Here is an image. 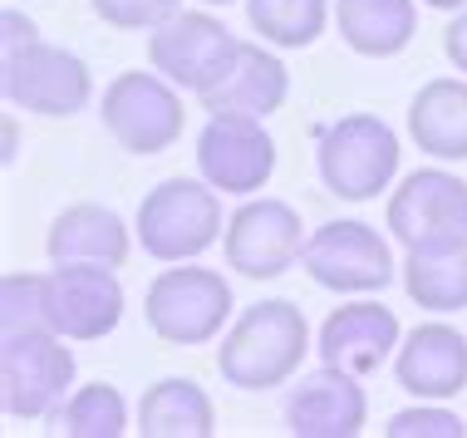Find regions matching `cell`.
Here are the masks:
<instances>
[{"label": "cell", "mask_w": 467, "mask_h": 438, "mask_svg": "<svg viewBox=\"0 0 467 438\" xmlns=\"http://www.w3.org/2000/svg\"><path fill=\"white\" fill-rule=\"evenodd\" d=\"M300 266H306V276L315 286L339 291V296H379L399 276L389 242L379 236V227H369V222H359V217L320 222V227L306 236Z\"/></svg>", "instance_id": "52a82bcc"}, {"label": "cell", "mask_w": 467, "mask_h": 438, "mask_svg": "<svg viewBox=\"0 0 467 438\" xmlns=\"http://www.w3.org/2000/svg\"><path fill=\"white\" fill-rule=\"evenodd\" d=\"M285 99H290V69L281 65V55L266 49V40H261V45L242 40V45H236L232 69L222 74V84L202 94V109H207V114L271 119V114H281V109H285Z\"/></svg>", "instance_id": "ac0fdd59"}, {"label": "cell", "mask_w": 467, "mask_h": 438, "mask_svg": "<svg viewBox=\"0 0 467 438\" xmlns=\"http://www.w3.org/2000/svg\"><path fill=\"white\" fill-rule=\"evenodd\" d=\"M423 5H433V10H462L467 0H423Z\"/></svg>", "instance_id": "f546056e"}, {"label": "cell", "mask_w": 467, "mask_h": 438, "mask_svg": "<svg viewBox=\"0 0 467 438\" xmlns=\"http://www.w3.org/2000/svg\"><path fill=\"white\" fill-rule=\"evenodd\" d=\"M399 340H403V325L394 310L374 296H355L325 316L320 335H315V355H320V365H339L349 374H374L379 365L394 360Z\"/></svg>", "instance_id": "5bb4252c"}, {"label": "cell", "mask_w": 467, "mask_h": 438, "mask_svg": "<svg viewBox=\"0 0 467 438\" xmlns=\"http://www.w3.org/2000/svg\"><path fill=\"white\" fill-rule=\"evenodd\" d=\"M384 227L403 252H433V246L467 242V182L443 162L409 172L384 207Z\"/></svg>", "instance_id": "ba28073f"}, {"label": "cell", "mask_w": 467, "mask_h": 438, "mask_svg": "<svg viewBox=\"0 0 467 438\" xmlns=\"http://www.w3.org/2000/svg\"><path fill=\"white\" fill-rule=\"evenodd\" d=\"M89 5L113 30H153L168 16H178L182 0H89Z\"/></svg>", "instance_id": "4316f807"}, {"label": "cell", "mask_w": 467, "mask_h": 438, "mask_svg": "<svg viewBox=\"0 0 467 438\" xmlns=\"http://www.w3.org/2000/svg\"><path fill=\"white\" fill-rule=\"evenodd\" d=\"M443 55L458 65V74H467V5L452 10V25L443 30Z\"/></svg>", "instance_id": "f1b7e54d"}, {"label": "cell", "mask_w": 467, "mask_h": 438, "mask_svg": "<svg viewBox=\"0 0 467 438\" xmlns=\"http://www.w3.org/2000/svg\"><path fill=\"white\" fill-rule=\"evenodd\" d=\"M0 94L10 109H25V114L69 119L89 109L94 74L74 49L35 40L16 55H0Z\"/></svg>", "instance_id": "9c48e42d"}, {"label": "cell", "mask_w": 467, "mask_h": 438, "mask_svg": "<svg viewBox=\"0 0 467 438\" xmlns=\"http://www.w3.org/2000/svg\"><path fill=\"white\" fill-rule=\"evenodd\" d=\"M310 355V325L306 310L285 296L256 300L226 325L222 349H217V374L232 390L266 394L281 390L300 374V360Z\"/></svg>", "instance_id": "6da1fadb"}, {"label": "cell", "mask_w": 467, "mask_h": 438, "mask_svg": "<svg viewBox=\"0 0 467 438\" xmlns=\"http://www.w3.org/2000/svg\"><path fill=\"white\" fill-rule=\"evenodd\" d=\"M409 139L433 162L467 158V74L428 79L409 99Z\"/></svg>", "instance_id": "d6986e66"}, {"label": "cell", "mask_w": 467, "mask_h": 438, "mask_svg": "<svg viewBox=\"0 0 467 438\" xmlns=\"http://www.w3.org/2000/svg\"><path fill=\"white\" fill-rule=\"evenodd\" d=\"M384 433L389 438H462L467 423L462 414L448 409V399H419L413 409H399Z\"/></svg>", "instance_id": "484cf974"}, {"label": "cell", "mask_w": 467, "mask_h": 438, "mask_svg": "<svg viewBox=\"0 0 467 438\" xmlns=\"http://www.w3.org/2000/svg\"><path fill=\"white\" fill-rule=\"evenodd\" d=\"M49 433L65 438H123L129 433V404L113 384H84L49 414Z\"/></svg>", "instance_id": "cb8c5ba5"}, {"label": "cell", "mask_w": 467, "mask_h": 438, "mask_svg": "<svg viewBox=\"0 0 467 438\" xmlns=\"http://www.w3.org/2000/svg\"><path fill=\"white\" fill-rule=\"evenodd\" d=\"M394 380L413 399H458L467 390V335L448 320H423L394 349Z\"/></svg>", "instance_id": "2e32d148"}, {"label": "cell", "mask_w": 467, "mask_h": 438, "mask_svg": "<svg viewBox=\"0 0 467 438\" xmlns=\"http://www.w3.org/2000/svg\"><path fill=\"white\" fill-rule=\"evenodd\" d=\"M133 236L138 232H129V222H123L113 207L74 203L49 222L45 252H49L55 266H113L119 271L133 252Z\"/></svg>", "instance_id": "e0dca14e"}, {"label": "cell", "mask_w": 467, "mask_h": 438, "mask_svg": "<svg viewBox=\"0 0 467 438\" xmlns=\"http://www.w3.org/2000/svg\"><path fill=\"white\" fill-rule=\"evenodd\" d=\"M45 320L65 340H104L123 320V286L113 266H55L45 276Z\"/></svg>", "instance_id": "4fadbf2b"}, {"label": "cell", "mask_w": 467, "mask_h": 438, "mask_svg": "<svg viewBox=\"0 0 467 438\" xmlns=\"http://www.w3.org/2000/svg\"><path fill=\"white\" fill-rule=\"evenodd\" d=\"M45 320V276L35 271H5L0 281V335L10 330H35Z\"/></svg>", "instance_id": "d4e9b609"}, {"label": "cell", "mask_w": 467, "mask_h": 438, "mask_svg": "<svg viewBox=\"0 0 467 438\" xmlns=\"http://www.w3.org/2000/svg\"><path fill=\"white\" fill-rule=\"evenodd\" d=\"M202 5H232V0H202Z\"/></svg>", "instance_id": "4dcf8cb0"}, {"label": "cell", "mask_w": 467, "mask_h": 438, "mask_svg": "<svg viewBox=\"0 0 467 438\" xmlns=\"http://www.w3.org/2000/svg\"><path fill=\"white\" fill-rule=\"evenodd\" d=\"M315 168L339 203H374L399 178V133L379 114H339L315 133Z\"/></svg>", "instance_id": "3957f363"}, {"label": "cell", "mask_w": 467, "mask_h": 438, "mask_svg": "<svg viewBox=\"0 0 467 438\" xmlns=\"http://www.w3.org/2000/svg\"><path fill=\"white\" fill-rule=\"evenodd\" d=\"M306 227L300 212L285 197H242V207L226 217L222 232V252L226 266L246 281H275L306 252Z\"/></svg>", "instance_id": "8fae6325"}, {"label": "cell", "mask_w": 467, "mask_h": 438, "mask_svg": "<svg viewBox=\"0 0 467 438\" xmlns=\"http://www.w3.org/2000/svg\"><path fill=\"white\" fill-rule=\"evenodd\" d=\"M99 119H104L109 139L133 158H158L182 139V89L162 79L158 69H123L104 84L99 99Z\"/></svg>", "instance_id": "8992f818"}, {"label": "cell", "mask_w": 467, "mask_h": 438, "mask_svg": "<svg viewBox=\"0 0 467 438\" xmlns=\"http://www.w3.org/2000/svg\"><path fill=\"white\" fill-rule=\"evenodd\" d=\"M236 35L212 16V10H178L148 30V65L162 79H172L187 94H207L222 84V74L236 59Z\"/></svg>", "instance_id": "30bf717a"}, {"label": "cell", "mask_w": 467, "mask_h": 438, "mask_svg": "<svg viewBox=\"0 0 467 438\" xmlns=\"http://www.w3.org/2000/svg\"><path fill=\"white\" fill-rule=\"evenodd\" d=\"M399 281L419 310L458 316V310H467V242L433 246V252H409Z\"/></svg>", "instance_id": "7402d4cb"}, {"label": "cell", "mask_w": 467, "mask_h": 438, "mask_svg": "<svg viewBox=\"0 0 467 438\" xmlns=\"http://www.w3.org/2000/svg\"><path fill=\"white\" fill-rule=\"evenodd\" d=\"M197 172L222 197H256L275 178V139L266 119L207 114L197 133Z\"/></svg>", "instance_id": "7c38bea8"}, {"label": "cell", "mask_w": 467, "mask_h": 438, "mask_svg": "<svg viewBox=\"0 0 467 438\" xmlns=\"http://www.w3.org/2000/svg\"><path fill=\"white\" fill-rule=\"evenodd\" d=\"M246 20L275 49H306L335 20L330 0H246Z\"/></svg>", "instance_id": "603a6c76"}, {"label": "cell", "mask_w": 467, "mask_h": 438, "mask_svg": "<svg viewBox=\"0 0 467 438\" xmlns=\"http://www.w3.org/2000/svg\"><path fill=\"white\" fill-rule=\"evenodd\" d=\"M138 246L153 261H197L222 242V193L207 178H162L153 193H143L133 217Z\"/></svg>", "instance_id": "7a4b0ae2"}, {"label": "cell", "mask_w": 467, "mask_h": 438, "mask_svg": "<svg viewBox=\"0 0 467 438\" xmlns=\"http://www.w3.org/2000/svg\"><path fill=\"white\" fill-rule=\"evenodd\" d=\"M74 390V349L59 330L35 325V330L0 335V409L5 419H49Z\"/></svg>", "instance_id": "5b68a950"}, {"label": "cell", "mask_w": 467, "mask_h": 438, "mask_svg": "<svg viewBox=\"0 0 467 438\" xmlns=\"http://www.w3.org/2000/svg\"><path fill=\"white\" fill-rule=\"evenodd\" d=\"M339 40L364 59H394L419 35V5L413 0H335Z\"/></svg>", "instance_id": "ffe728a7"}, {"label": "cell", "mask_w": 467, "mask_h": 438, "mask_svg": "<svg viewBox=\"0 0 467 438\" xmlns=\"http://www.w3.org/2000/svg\"><path fill=\"white\" fill-rule=\"evenodd\" d=\"M369 423V399L359 390V374L320 365L300 374L285 394V429L296 438H355Z\"/></svg>", "instance_id": "9a60e30c"}, {"label": "cell", "mask_w": 467, "mask_h": 438, "mask_svg": "<svg viewBox=\"0 0 467 438\" xmlns=\"http://www.w3.org/2000/svg\"><path fill=\"white\" fill-rule=\"evenodd\" d=\"M143 320L158 340L178 349L212 345L232 320V281L212 266H197V261H172L168 271L148 281Z\"/></svg>", "instance_id": "277c9868"}, {"label": "cell", "mask_w": 467, "mask_h": 438, "mask_svg": "<svg viewBox=\"0 0 467 438\" xmlns=\"http://www.w3.org/2000/svg\"><path fill=\"white\" fill-rule=\"evenodd\" d=\"M0 30H5V40H0V55H16V49H25V45L40 40L35 20L20 16V10H5V16H0Z\"/></svg>", "instance_id": "83f0119b"}, {"label": "cell", "mask_w": 467, "mask_h": 438, "mask_svg": "<svg viewBox=\"0 0 467 438\" xmlns=\"http://www.w3.org/2000/svg\"><path fill=\"white\" fill-rule=\"evenodd\" d=\"M138 433L143 438H212L217 433V404L197 380L168 374L138 399Z\"/></svg>", "instance_id": "44dd1931"}]
</instances>
